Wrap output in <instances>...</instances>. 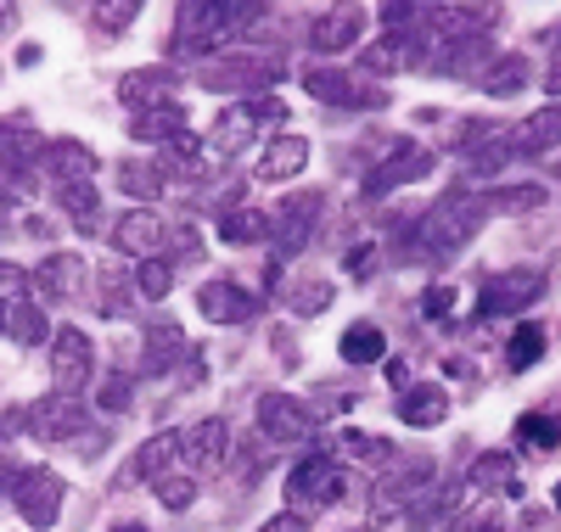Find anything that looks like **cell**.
Segmentation results:
<instances>
[{
  "label": "cell",
  "mask_w": 561,
  "mask_h": 532,
  "mask_svg": "<svg viewBox=\"0 0 561 532\" xmlns=\"http://www.w3.org/2000/svg\"><path fill=\"white\" fill-rule=\"evenodd\" d=\"M230 39V12L225 0H180V18H174V51L185 57H208Z\"/></svg>",
  "instance_id": "1"
},
{
  "label": "cell",
  "mask_w": 561,
  "mask_h": 532,
  "mask_svg": "<svg viewBox=\"0 0 561 532\" xmlns=\"http://www.w3.org/2000/svg\"><path fill=\"white\" fill-rule=\"evenodd\" d=\"M343 488H348V476H343V465H332V460H304V465H293V476H287V494H293V505L298 510H325V505H337L343 499Z\"/></svg>",
  "instance_id": "2"
},
{
  "label": "cell",
  "mask_w": 561,
  "mask_h": 532,
  "mask_svg": "<svg viewBox=\"0 0 561 532\" xmlns=\"http://www.w3.org/2000/svg\"><path fill=\"white\" fill-rule=\"evenodd\" d=\"M12 499H18V510H23L28 527H57V516H62V476L45 471V465H34V471L18 476Z\"/></svg>",
  "instance_id": "3"
},
{
  "label": "cell",
  "mask_w": 561,
  "mask_h": 532,
  "mask_svg": "<svg viewBox=\"0 0 561 532\" xmlns=\"http://www.w3.org/2000/svg\"><path fill=\"white\" fill-rule=\"evenodd\" d=\"M90 365H96V359H90V336L84 331H57V343H51V375H57V393L62 398H73L79 393V386L90 381Z\"/></svg>",
  "instance_id": "4"
},
{
  "label": "cell",
  "mask_w": 561,
  "mask_h": 532,
  "mask_svg": "<svg viewBox=\"0 0 561 532\" xmlns=\"http://www.w3.org/2000/svg\"><path fill=\"white\" fill-rule=\"evenodd\" d=\"M163 235H169V224H163L152 208H135V213H124V219L113 224V247L129 253V258H152V253L163 247Z\"/></svg>",
  "instance_id": "5"
},
{
  "label": "cell",
  "mask_w": 561,
  "mask_h": 532,
  "mask_svg": "<svg viewBox=\"0 0 561 532\" xmlns=\"http://www.w3.org/2000/svg\"><path fill=\"white\" fill-rule=\"evenodd\" d=\"M180 460H185V471H192V476L219 471L225 465V420H203V426L185 431V438H180Z\"/></svg>",
  "instance_id": "6"
},
{
  "label": "cell",
  "mask_w": 561,
  "mask_h": 532,
  "mask_svg": "<svg viewBox=\"0 0 561 532\" xmlns=\"http://www.w3.org/2000/svg\"><path fill=\"white\" fill-rule=\"evenodd\" d=\"M45 169H51L57 185H96V174H102L96 152H90L84 140H57V147L45 152Z\"/></svg>",
  "instance_id": "7"
},
{
  "label": "cell",
  "mask_w": 561,
  "mask_h": 532,
  "mask_svg": "<svg viewBox=\"0 0 561 532\" xmlns=\"http://www.w3.org/2000/svg\"><path fill=\"white\" fill-rule=\"evenodd\" d=\"M197 309H203L214 325H230V320H248V314H253V298L242 292V286H230V280H208L203 292H197Z\"/></svg>",
  "instance_id": "8"
},
{
  "label": "cell",
  "mask_w": 561,
  "mask_h": 532,
  "mask_svg": "<svg viewBox=\"0 0 561 532\" xmlns=\"http://www.w3.org/2000/svg\"><path fill=\"white\" fill-rule=\"evenodd\" d=\"M259 426L270 431L275 443H304V438H309V415H304L293 398H264V404H259Z\"/></svg>",
  "instance_id": "9"
},
{
  "label": "cell",
  "mask_w": 561,
  "mask_h": 532,
  "mask_svg": "<svg viewBox=\"0 0 561 532\" xmlns=\"http://www.w3.org/2000/svg\"><path fill=\"white\" fill-rule=\"evenodd\" d=\"M28 431H39L45 443H57V438H73V398H45V404H34L28 415H18Z\"/></svg>",
  "instance_id": "10"
},
{
  "label": "cell",
  "mask_w": 561,
  "mask_h": 532,
  "mask_svg": "<svg viewBox=\"0 0 561 532\" xmlns=\"http://www.w3.org/2000/svg\"><path fill=\"white\" fill-rule=\"evenodd\" d=\"M354 34H359V0H337V7L320 18L314 45H320V51H343V45H348Z\"/></svg>",
  "instance_id": "11"
},
{
  "label": "cell",
  "mask_w": 561,
  "mask_h": 532,
  "mask_svg": "<svg viewBox=\"0 0 561 532\" xmlns=\"http://www.w3.org/2000/svg\"><path fill=\"white\" fill-rule=\"evenodd\" d=\"M57 203H62V213H68L84 235L102 230V197H96V185H57Z\"/></svg>",
  "instance_id": "12"
},
{
  "label": "cell",
  "mask_w": 561,
  "mask_h": 532,
  "mask_svg": "<svg viewBox=\"0 0 561 532\" xmlns=\"http://www.w3.org/2000/svg\"><path fill=\"white\" fill-rule=\"evenodd\" d=\"M304 163H309V140L287 135V140H275V147L264 152V163H259V180H293Z\"/></svg>",
  "instance_id": "13"
},
{
  "label": "cell",
  "mask_w": 561,
  "mask_h": 532,
  "mask_svg": "<svg viewBox=\"0 0 561 532\" xmlns=\"http://www.w3.org/2000/svg\"><path fill=\"white\" fill-rule=\"evenodd\" d=\"M253 140V113H230V118H219V135L208 140V163H230L242 147Z\"/></svg>",
  "instance_id": "14"
},
{
  "label": "cell",
  "mask_w": 561,
  "mask_h": 532,
  "mask_svg": "<svg viewBox=\"0 0 561 532\" xmlns=\"http://www.w3.org/2000/svg\"><path fill=\"white\" fill-rule=\"evenodd\" d=\"M34 280L45 286V292H57V298H73V292H79V280H84V258L57 253V258H45V264H39Z\"/></svg>",
  "instance_id": "15"
},
{
  "label": "cell",
  "mask_w": 561,
  "mask_h": 532,
  "mask_svg": "<svg viewBox=\"0 0 561 532\" xmlns=\"http://www.w3.org/2000/svg\"><path fill=\"white\" fill-rule=\"evenodd\" d=\"M180 129H185L180 107H174V102H158V107H147V113L135 118V129H129V135H135V140H169V147H174Z\"/></svg>",
  "instance_id": "16"
},
{
  "label": "cell",
  "mask_w": 561,
  "mask_h": 532,
  "mask_svg": "<svg viewBox=\"0 0 561 532\" xmlns=\"http://www.w3.org/2000/svg\"><path fill=\"white\" fill-rule=\"evenodd\" d=\"M180 354H185L180 331H174L169 320H152V325H147V370H152V375H158V370H174Z\"/></svg>",
  "instance_id": "17"
},
{
  "label": "cell",
  "mask_w": 561,
  "mask_h": 532,
  "mask_svg": "<svg viewBox=\"0 0 561 532\" xmlns=\"http://www.w3.org/2000/svg\"><path fill=\"white\" fill-rule=\"evenodd\" d=\"M382 354H388V336L377 325H348L343 331V359L348 365H377Z\"/></svg>",
  "instance_id": "18"
},
{
  "label": "cell",
  "mask_w": 561,
  "mask_h": 532,
  "mask_svg": "<svg viewBox=\"0 0 561 532\" xmlns=\"http://www.w3.org/2000/svg\"><path fill=\"white\" fill-rule=\"evenodd\" d=\"M118 95H124L129 107H140V102L158 107V102H169V73H163V68H152V73H129V79L118 84Z\"/></svg>",
  "instance_id": "19"
},
{
  "label": "cell",
  "mask_w": 561,
  "mask_h": 532,
  "mask_svg": "<svg viewBox=\"0 0 561 532\" xmlns=\"http://www.w3.org/2000/svg\"><path fill=\"white\" fill-rule=\"evenodd\" d=\"M399 415H404L410 426H438V420L449 415V398L438 393V386H421V393H410V398L399 404Z\"/></svg>",
  "instance_id": "20"
},
{
  "label": "cell",
  "mask_w": 561,
  "mask_h": 532,
  "mask_svg": "<svg viewBox=\"0 0 561 532\" xmlns=\"http://www.w3.org/2000/svg\"><path fill=\"white\" fill-rule=\"evenodd\" d=\"M309 213H314V197H298L287 213H275V230H280V253H298L304 235H309Z\"/></svg>",
  "instance_id": "21"
},
{
  "label": "cell",
  "mask_w": 561,
  "mask_h": 532,
  "mask_svg": "<svg viewBox=\"0 0 561 532\" xmlns=\"http://www.w3.org/2000/svg\"><path fill=\"white\" fill-rule=\"evenodd\" d=\"M472 488H505V494H517V471H511V460L505 454H483L478 465H472Z\"/></svg>",
  "instance_id": "22"
},
{
  "label": "cell",
  "mask_w": 561,
  "mask_h": 532,
  "mask_svg": "<svg viewBox=\"0 0 561 532\" xmlns=\"http://www.w3.org/2000/svg\"><path fill=\"white\" fill-rule=\"evenodd\" d=\"M264 230H270V219H264V213H253V208L225 213V219H219V235L230 241V247H248V241H259Z\"/></svg>",
  "instance_id": "23"
},
{
  "label": "cell",
  "mask_w": 561,
  "mask_h": 532,
  "mask_svg": "<svg viewBox=\"0 0 561 532\" xmlns=\"http://www.w3.org/2000/svg\"><path fill=\"white\" fill-rule=\"evenodd\" d=\"M556 438H561V420H556V415H523V420H517V443H528V449H539V454H550Z\"/></svg>",
  "instance_id": "24"
},
{
  "label": "cell",
  "mask_w": 561,
  "mask_h": 532,
  "mask_svg": "<svg viewBox=\"0 0 561 532\" xmlns=\"http://www.w3.org/2000/svg\"><path fill=\"white\" fill-rule=\"evenodd\" d=\"M140 7H147V0H96V7H90V18H96L102 34H124Z\"/></svg>",
  "instance_id": "25"
},
{
  "label": "cell",
  "mask_w": 561,
  "mask_h": 532,
  "mask_svg": "<svg viewBox=\"0 0 561 532\" xmlns=\"http://www.w3.org/2000/svg\"><path fill=\"white\" fill-rule=\"evenodd\" d=\"M135 292L147 298V303L169 298V264H163V258H140V269H135Z\"/></svg>",
  "instance_id": "26"
},
{
  "label": "cell",
  "mask_w": 561,
  "mask_h": 532,
  "mask_svg": "<svg viewBox=\"0 0 561 532\" xmlns=\"http://www.w3.org/2000/svg\"><path fill=\"white\" fill-rule=\"evenodd\" d=\"M28 275L23 269H12V264H0V309H23L28 303Z\"/></svg>",
  "instance_id": "27"
},
{
  "label": "cell",
  "mask_w": 561,
  "mask_h": 532,
  "mask_svg": "<svg viewBox=\"0 0 561 532\" xmlns=\"http://www.w3.org/2000/svg\"><path fill=\"white\" fill-rule=\"evenodd\" d=\"M539 348H545V331H539V325H523L517 343H511V370H528V365L539 359Z\"/></svg>",
  "instance_id": "28"
},
{
  "label": "cell",
  "mask_w": 561,
  "mask_h": 532,
  "mask_svg": "<svg viewBox=\"0 0 561 532\" xmlns=\"http://www.w3.org/2000/svg\"><path fill=\"white\" fill-rule=\"evenodd\" d=\"M7 336H18V343H39V336H45V314H34L28 303L12 309L7 314Z\"/></svg>",
  "instance_id": "29"
},
{
  "label": "cell",
  "mask_w": 561,
  "mask_h": 532,
  "mask_svg": "<svg viewBox=\"0 0 561 532\" xmlns=\"http://www.w3.org/2000/svg\"><path fill=\"white\" fill-rule=\"evenodd\" d=\"M124 174V190H129V197H158V169H140V163H129V169H118Z\"/></svg>",
  "instance_id": "30"
},
{
  "label": "cell",
  "mask_w": 561,
  "mask_h": 532,
  "mask_svg": "<svg viewBox=\"0 0 561 532\" xmlns=\"http://www.w3.org/2000/svg\"><path fill=\"white\" fill-rule=\"evenodd\" d=\"M343 454H348V460H388V443H382V438H359V431H348V438H343Z\"/></svg>",
  "instance_id": "31"
},
{
  "label": "cell",
  "mask_w": 561,
  "mask_h": 532,
  "mask_svg": "<svg viewBox=\"0 0 561 532\" xmlns=\"http://www.w3.org/2000/svg\"><path fill=\"white\" fill-rule=\"evenodd\" d=\"M293 303H298V314H320L325 303H332V286H325V280H314V286H298V292H293Z\"/></svg>",
  "instance_id": "32"
},
{
  "label": "cell",
  "mask_w": 561,
  "mask_h": 532,
  "mask_svg": "<svg viewBox=\"0 0 561 532\" xmlns=\"http://www.w3.org/2000/svg\"><path fill=\"white\" fill-rule=\"evenodd\" d=\"M28 147H34L28 135H18L12 124H0V169H12V158H18V152H28Z\"/></svg>",
  "instance_id": "33"
},
{
  "label": "cell",
  "mask_w": 561,
  "mask_h": 532,
  "mask_svg": "<svg viewBox=\"0 0 561 532\" xmlns=\"http://www.w3.org/2000/svg\"><path fill=\"white\" fill-rule=\"evenodd\" d=\"M264 532H309V527H304V516L293 510V516H275V521H264Z\"/></svg>",
  "instance_id": "34"
},
{
  "label": "cell",
  "mask_w": 561,
  "mask_h": 532,
  "mask_svg": "<svg viewBox=\"0 0 561 532\" xmlns=\"http://www.w3.org/2000/svg\"><path fill=\"white\" fill-rule=\"evenodd\" d=\"M427 314L444 320V314H449V292H433V298H427Z\"/></svg>",
  "instance_id": "35"
},
{
  "label": "cell",
  "mask_w": 561,
  "mask_h": 532,
  "mask_svg": "<svg viewBox=\"0 0 561 532\" xmlns=\"http://www.w3.org/2000/svg\"><path fill=\"white\" fill-rule=\"evenodd\" d=\"M0 219H12V180H0Z\"/></svg>",
  "instance_id": "36"
},
{
  "label": "cell",
  "mask_w": 561,
  "mask_h": 532,
  "mask_svg": "<svg viewBox=\"0 0 561 532\" xmlns=\"http://www.w3.org/2000/svg\"><path fill=\"white\" fill-rule=\"evenodd\" d=\"M12 23V7H7V0H0V28H7Z\"/></svg>",
  "instance_id": "37"
},
{
  "label": "cell",
  "mask_w": 561,
  "mask_h": 532,
  "mask_svg": "<svg viewBox=\"0 0 561 532\" xmlns=\"http://www.w3.org/2000/svg\"><path fill=\"white\" fill-rule=\"evenodd\" d=\"M118 532H147V527H118Z\"/></svg>",
  "instance_id": "38"
},
{
  "label": "cell",
  "mask_w": 561,
  "mask_h": 532,
  "mask_svg": "<svg viewBox=\"0 0 561 532\" xmlns=\"http://www.w3.org/2000/svg\"><path fill=\"white\" fill-rule=\"evenodd\" d=\"M0 336H7V314H0Z\"/></svg>",
  "instance_id": "39"
},
{
  "label": "cell",
  "mask_w": 561,
  "mask_h": 532,
  "mask_svg": "<svg viewBox=\"0 0 561 532\" xmlns=\"http://www.w3.org/2000/svg\"><path fill=\"white\" fill-rule=\"evenodd\" d=\"M556 505H561V482H556Z\"/></svg>",
  "instance_id": "40"
}]
</instances>
